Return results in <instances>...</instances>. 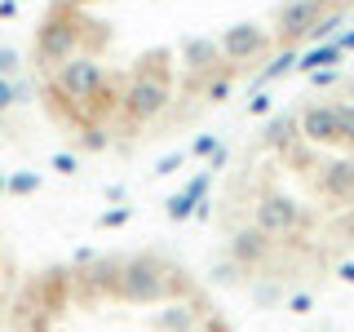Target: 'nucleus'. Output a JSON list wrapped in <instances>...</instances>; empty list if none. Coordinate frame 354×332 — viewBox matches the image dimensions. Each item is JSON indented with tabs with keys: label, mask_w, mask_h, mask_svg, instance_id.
Masks as SVG:
<instances>
[{
	"label": "nucleus",
	"mask_w": 354,
	"mask_h": 332,
	"mask_svg": "<svg viewBox=\"0 0 354 332\" xmlns=\"http://www.w3.org/2000/svg\"><path fill=\"white\" fill-rule=\"evenodd\" d=\"M337 27H341V14H328V18H315V27H310L306 36L319 44V40H328V36H332V31H337Z\"/></svg>",
	"instance_id": "14"
},
{
	"label": "nucleus",
	"mask_w": 354,
	"mask_h": 332,
	"mask_svg": "<svg viewBox=\"0 0 354 332\" xmlns=\"http://www.w3.org/2000/svg\"><path fill=\"white\" fill-rule=\"evenodd\" d=\"M301 226V208H297V199L288 195H261L257 204V230L261 235H292V230Z\"/></svg>",
	"instance_id": "1"
},
{
	"label": "nucleus",
	"mask_w": 354,
	"mask_h": 332,
	"mask_svg": "<svg viewBox=\"0 0 354 332\" xmlns=\"http://www.w3.org/2000/svg\"><path fill=\"white\" fill-rule=\"evenodd\" d=\"M261 44H266V36L257 27H248V22H243V27H230L226 36H221V49H226L230 58H252Z\"/></svg>",
	"instance_id": "6"
},
{
	"label": "nucleus",
	"mask_w": 354,
	"mask_h": 332,
	"mask_svg": "<svg viewBox=\"0 0 354 332\" xmlns=\"http://www.w3.org/2000/svg\"><path fill=\"white\" fill-rule=\"evenodd\" d=\"M337 58H341L337 44H315L306 58H297V66H306V71H328V66H337Z\"/></svg>",
	"instance_id": "11"
},
{
	"label": "nucleus",
	"mask_w": 354,
	"mask_h": 332,
	"mask_svg": "<svg viewBox=\"0 0 354 332\" xmlns=\"http://www.w3.org/2000/svg\"><path fill=\"white\" fill-rule=\"evenodd\" d=\"M319 186L332 199H354V160H332L319 177Z\"/></svg>",
	"instance_id": "4"
},
{
	"label": "nucleus",
	"mask_w": 354,
	"mask_h": 332,
	"mask_svg": "<svg viewBox=\"0 0 354 332\" xmlns=\"http://www.w3.org/2000/svg\"><path fill=\"white\" fill-rule=\"evenodd\" d=\"M337 49H354V31H346V36H341V44Z\"/></svg>",
	"instance_id": "19"
},
{
	"label": "nucleus",
	"mask_w": 354,
	"mask_h": 332,
	"mask_svg": "<svg viewBox=\"0 0 354 332\" xmlns=\"http://www.w3.org/2000/svg\"><path fill=\"white\" fill-rule=\"evenodd\" d=\"M297 129H301V138L315 142V147H332V142H341L337 107H306L301 120H297Z\"/></svg>",
	"instance_id": "2"
},
{
	"label": "nucleus",
	"mask_w": 354,
	"mask_h": 332,
	"mask_svg": "<svg viewBox=\"0 0 354 332\" xmlns=\"http://www.w3.org/2000/svg\"><path fill=\"white\" fill-rule=\"evenodd\" d=\"M288 310H292V315H306V310H310V297H292Z\"/></svg>",
	"instance_id": "18"
},
{
	"label": "nucleus",
	"mask_w": 354,
	"mask_h": 332,
	"mask_svg": "<svg viewBox=\"0 0 354 332\" xmlns=\"http://www.w3.org/2000/svg\"><path fill=\"white\" fill-rule=\"evenodd\" d=\"M301 138V129H297V116H274L270 120V129H266V142H270V147H292V142Z\"/></svg>",
	"instance_id": "10"
},
{
	"label": "nucleus",
	"mask_w": 354,
	"mask_h": 332,
	"mask_svg": "<svg viewBox=\"0 0 354 332\" xmlns=\"http://www.w3.org/2000/svg\"><path fill=\"white\" fill-rule=\"evenodd\" d=\"M226 89H230L226 80H217V84H208V98H213V102H221V98H226Z\"/></svg>",
	"instance_id": "17"
},
{
	"label": "nucleus",
	"mask_w": 354,
	"mask_h": 332,
	"mask_svg": "<svg viewBox=\"0 0 354 332\" xmlns=\"http://www.w3.org/2000/svg\"><path fill=\"white\" fill-rule=\"evenodd\" d=\"M230 252H235V261H243V266H257L266 252H270V235H261L257 226L235 230V239H230Z\"/></svg>",
	"instance_id": "5"
},
{
	"label": "nucleus",
	"mask_w": 354,
	"mask_h": 332,
	"mask_svg": "<svg viewBox=\"0 0 354 332\" xmlns=\"http://www.w3.org/2000/svg\"><path fill=\"white\" fill-rule=\"evenodd\" d=\"M97 80H102V71H97L93 62H71V66L62 71V84L71 89L75 98H80V93H88V89H93Z\"/></svg>",
	"instance_id": "9"
},
{
	"label": "nucleus",
	"mask_w": 354,
	"mask_h": 332,
	"mask_svg": "<svg viewBox=\"0 0 354 332\" xmlns=\"http://www.w3.org/2000/svg\"><path fill=\"white\" fill-rule=\"evenodd\" d=\"M204 186H208V177H195V182L186 186V195H177L169 204V217H191V208H195V199L204 195Z\"/></svg>",
	"instance_id": "12"
},
{
	"label": "nucleus",
	"mask_w": 354,
	"mask_h": 332,
	"mask_svg": "<svg viewBox=\"0 0 354 332\" xmlns=\"http://www.w3.org/2000/svg\"><path fill=\"white\" fill-rule=\"evenodd\" d=\"M213 58H217L213 40H191V44H186V62H191V66H208Z\"/></svg>",
	"instance_id": "13"
},
{
	"label": "nucleus",
	"mask_w": 354,
	"mask_h": 332,
	"mask_svg": "<svg viewBox=\"0 0 354 332\" xmlns=\"http://www.w3.org/2000/svg\"><path fill=\"white\" fill-rule=\"evenodd\" d=\"M337 124H341V142H350V147H354V102L337 107Z\"/></svg>",
	"instance_id": "15"
},
{
	"label": "nucleus",
	"mask_w": 354,
	"mask_h": 332,
	"mask_svg": "<svg viewBox=\"0 0 354 332\" xmlns=\"http://www.w3.org/2000/svg\"><path fill=\"white\" fill-rule=\"evenodd\" d=\"M124 293H129V297H138V302H155V297H160V279H155L151 266H142V261H133V266H129V275H124Z\"/></svg>",
	"instance_id": "7"
},
{
	"label": "nucleus",
	"mask_w": 354,
	"mask_h": 332,
	"mask_svg": "<svg viewBox=\"0 0 354 332\" xmlns=\"http://www.w3.org/2000/svg\"><path fill=\"white\" fill-rule=\"evenodd\" d=\"M319 9H324V0H288V5L279 9V36H306L310 27H315Z\"/></svg>",
	"instance_id": "3"
},
{
	"label": "nucleus",
	"mask_w": 354,
	"mask_h": 332,
	"mask_svg": "<svg viewBox=\"0 0 354 332\" xmlns=\"http://www.w3.org/2000/svg\"><path fill=\"white\" fill-rule=\"evenodd\" d=\"M288 66H297V53H283V58H274L270 66H266V80H274V75H283Z\"/></svg>",
	"instance_id": "16"
},
{
	"label": "nucleus",
	"mask_w": 354,
	"mask_h": 332,
	"mask_svg": "<svg viewBox=\"0 0 354 332\" xmlns=\"http://www.w3.org/2000/svg\"><path fill=\"white\" fill-rule=\"evenodd\" d=\"M164 98H169V93H164V84H151V80L129 89V107L138 111V116H155V111L164 107Z\"/></svg>",
	"instance_id": "8"
},
{
	"label": "nucleus",
	"mask_w": 354,
	"mask_h": 332,
	"mask_svg": "<svg viewBox=\"0 0 354 332\" xmlns=\"http://www.w3.org/2000/svg\"><path fill=\"white\" fill-rule=\"evenodd\" d=\"M341 279H350V284H354V266H341Z\"/></svg>",
	"instance_id": "20"
}]
</instances>
